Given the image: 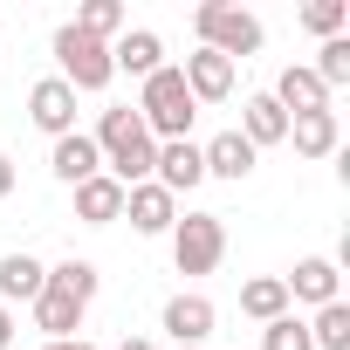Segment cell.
Here are the masks:
<instances>
[{
    "mask_svg": "<svg viewBox=\"0 0 350 350\" xmlns=\"http://www.w3.org/2000/svg\"><path fill=\"white\" fill-rule=\"evenodd\" d=\"M96 302V268L90 261H62V268H49V282H42V295H35V323L49 329V343H62V336H76L83 329V309Z\"/></svg>",
    "mask_w": 350,
    "mask_h": 350,
    "instance_id": "cell-1",
    "label": "cell"
},
{
    "mask_svg": "<svg viewBox=\"0 0 350 350\" xmlns=\"http://www.w3.org/2000/svg\"><path fill=\"white\" fill-rule=\"evenodd\" d=\"M96 151H103V165H110V179H117V186H144V179H151V165H158V144H151V131L137 124L131 103L96 117Z\"/></svg>",
    "mask_w": 350,
    "mask_h": 350,
    "instance_id": "cell-2",
    "label": "cell"
},
{
    "mask_svg": "<svg viewBox=\"0 0 350 350\" xmlns=\"http://www.w3.org/2000/svg\"><path fill=\"white\" fill-rule=\"evenodd\" d=\"M193 117H200V103H193V90H186V76H179V69H158V76H144L137 124L151 131V144L186 137V131H193Z\"/></svg>",
    "mask_w": 350,
    "mask_h": 350,
    "instance_id": "cell-3",
    "label": "cell"
},
{
    "mask_svg": "<svg viewBox=\"0 0 350 350\" xmlns=\"http://www.w3.org/2000/svg\"><path fill=\"white\" fill-rule=\"evenodd\" d=\"M193 28H200V49H213V55H227V62H241V55L261 49V21H254L247 8H227V0L193 8Z\"/></svg>",
    "mask_w": 350,
    "mask_h": 350,
    "instance_id": "cell-4",
    "label": "cell"
},
{
    "mask_svg": "<svg viewBox=\"0 0 350 350\" xmlns=\"http://www.w3.org/2000/svg\"><path fill=\"white\" fill-rule=\"evenodd\" d=\"M55 62H62V83L69 90H110V42H96V35H83L76 21H62L55 28Z\"/></svg>",
    "mask_w": 350,
    "mask_h": 350,
    "instance_id": "cell-5",
    "label": "cell"
},
{
    "mask_svg": "<svg viewBox=\"0 0 350 350\" xmlns=\"http://www.w3.org/2000/svg\"><path fill=\"white\" fill-rule=\"evenodd\" d=\"M220 254H227V220H220V213L172 220V261H179V275H213Z\"/></svg>",
    "mask_w": 350,
    "mask_h": 350,
    "instance_id": "cell-6",
    "label": "cell"
},
{
    "mask_svg": "<svg viewBox=\"0 0 350 350\" xmlns=\"http://www.w3.org/2000/svg\"><path fill=\"white\" fill-rule=\"evenodd\" d=\"M200 179H206V158H200V144H193V137H172V144H158L151 186H165L172 200H179V193H193Z\"/></svg>",
    "mask_w": 350,
    "mask_h": 350,
    "instance_id": "cell-7",
    "label": "cell"
},
{
    "mask_svg": "<svg viewBox=\"0 0 350 350\" xmlns=\"http://www.w3.org/2000/svg\"><path fill=\"white\" fill-rule=\"evenodd\" d=\"M28 117H35L49 137H69V131H76V90H69L62 76H42V83L28 90Z\"/></svg>",
    "mask_w": 350,
    "mask_h": 350,
    "instance_id": "cell-8",
    "label": "cell"
},
{
    "mask_svg": "<svg viewBox=\"0 0 350 350\" xmlns=\"http://www.w3.org/2000/svg\"><path fill=\"white\" fill-rule=\"evenodd\" d=\"M124 220L137 227V234H172V220H179V200H172L165 186H124Z\"/></svg>",
    "mask_w": 350,
    "mask_h": 350,
    "instance_id": "cell-9",
    "label": "cell"
},
{
    "mask_svg": "<svg viewBox=\"0 0 350 350\" xmlns=\"http://www.w3.org/2000/svg\"><path fill=\"white\" fill-rule=\"evenodd\" d=\"M179 76H186L193 103H227V96H234V62H227V55H213V49L186 55V62H179Z\"/></svg>",
    "mask_w": 350,
    "mask_h": 350,
    "instance_id": "cell-10",
    "label": "cell"
},
{
    "mask_svg": "<svg viewBox=\"0 0 350 350\" xmlns=\"http://www.w3.org/2000/svg\"><path fill=\"white\" fill-rule=\"evenodd\" d=\"M49 165H55V179H62V186H83V179H96V172H103V151H96L90 131H69V137H55Z\"/></svg>",
    "mask_w": 350,
    "mask_h": 350,
    "instance_id": "cell-11",
    "label": "cell"
},
{
    "mask_svg": "<svg viewBox=\"0 0 350 350\" xmlns=\"http://www.w3.org/2000/svg\"><path fill=\"white\" fill-rule=\"evenodd\" d=\"M110 69H131V76L144 83V76L165 69V42H158L151 28H124V35L110 42Z\"/></svg>",
    "mask_w": 350,
    "mask_h": 350,
    "instance_id": "cell-12",
    "label": "cell"
},
{
    "mask_svg": "<svg viewBox=\"0 0 350 350\" xmlns=\"http://www.w3.org/2000/svg\"><path fill=\"white\" fill-rule=\"evenodd\" d=\"M165 336L200 350V343L213 336V302H206V295H172V302H165Z\"/></svg>",
    "mask_w": 350,
    "mask_h": 350,
    "instance_id": "cell-13",
    "label": "cell"
},
{
    "mask_svg": "<svg viewBox=\"0 0 350 350\" xmlns=\"http://www.w3.org/2000/svg\"><path fill=\"white\" fill-rule=\"evenodd\" d=\"M76 220H83V227H110V220H124V186L110 179V172H96V179L76 186Z\"/></svg>",
    "mask_w": 350,
    "mask_h": 350,
    "instance_id": "cell-14",
    "label": "cell"
},
{
    "mask_svg": "<svg viewBox=\"0 0 350 350\" xmlns=\"http://www.w3.org/2000/svg\"><path fill=\"white\" fill-rule=\"evenodd\" d=\"M200 158H206V179H247V172H254V144L241 137V131H220L213 144H200Z\"/></svg>",
    "mask_w": 350,
    "mask_h": 350,
    "instance_id": "cell-15",
    "label": "cell"
},
{
    "mask_svg": "<svg viewBox=\"0 0 350 350\" xmlns=\"http://www.w3.org/2000/svg\"><path fill=\"white\" fill-rule=\"evenodd\" d=\"M336 282H343V275H336V261H323V254H316V261H295V275H282L288 302H316V309L336 302Z\"/></svg>",
    "mask_w": 350,
    "mask_h": 350,
    "instance_id": "cell-16",
    "label": "cell"
},
{
    "mask_svg": "<svg viewBox=\"0 0 350 350\" xmlns=\"http://www.w3.org/2000/svg\"><path fill=\"white\" fill-rule=\"evenodd\" d=\"M268 96H275L282 110H295V117H309V110H329V90H323V83H316L302 62H288V69H282V83H275Z\"/></svg>",
    "mask_w": 350,
    "mask_h": 350,
    "instance_id": "cell-17",
    "label": "cell"
},
{
    "mask_svg": "<svg viewBox=\"0 0 350 350\" xmlns=\"http://www.w3.org/2000/svg\"><path fill=\"white\" fill-rule=\"evenodd\" d=\"M241 137H247L254 151H261V144H282V137H288V110H282L275 96H247V103H241Z\"/></svg>",
    "mask_w": 350,
    "mask_h": 350,
    "instance_id": "cell-18",
    "label": "cell"
},
{
    "mask_svg": "<svg viewBox=\"0 0 350 350\" xmlns=\"http://www.w3.org/2000/svg\"><path fill=\"white\" fill-rule=\"evenodd\" d=\"M42 282H49V268L35 254H0V309H8V302H35Z\"/></svg>",
    "mask_w": 350,
    "mask_h": 350,
    "instance_id": "cell-19",
    "label": "cell"
},
{
    "mask_svg": "<svg viewBox=\"0 0 350 350\" xmlns=\"http://www.w3.org/2000/svg\"><path fill=\"white\" fill-rule=\"evenodd\" d=\"M288 137L302 158H329L336 151V110H309V117H288Z\"/></svg>",
    "mask_w": 350,
    "mask_h": 350,
    "instance_id": "cell-20",
    "label": "cell"
},
{
    "mask_svg": "<svg viewBox=\"0 0 350 350\" xmlns=\"http://www.w3.org/2000/svg\"><path fill=\"white\" fill-rule=\"evenodd\" d=\"M241 316H254V323L288 316V288H282V275H254V282L241 288Z\"/></svg>",
    "mask_w": 350,
    "mask_h": 350,
    "instance_id": "cell-21",
    "label": "cell"
},
{
    "mask_svg": "<svg viewBox=\"0 0 350 350\" xmlns=\"http://www.w3.org/2000/svg\"><path fill=\"white\" fill-rule=\"evenodd\" d=\"M309 343H316V350H350V302H343V295L316 309V323H309Z\"/></svg>",
    "mask_w": 350,
    "mask_h": 350,
    "instance_id": "cell-22",
    "label": "cell"
},
{
    "mask_svg": "<svg viewBox=\"0 0 350 350\" xmlns=\"http://www.w3.org/2000/svg\"><path fill=\"white\" fill-rule=\"evenodd\" d=\"M76 28H83V35H96V42H110V35H124V28H131V14H124V0H83Z\"/></svg>",
    "mask_w": 350,
    "mask_h": 350,
    "instance_id": "cell-23",
    "label": "cell"
},
{
    "mask_svg": "<svg viewBox=\"0 0 350 350\" xmlns=\"http://www.w3.org/2000/svg\"><path fill=\"white\" fill-rule=\"evenodd\" d=\"M323 90H343L350 83V35H329L323 49H316V69H309Z\"/></svg>",
    "mask_w": 350,
    "mask_h": 350,
    "instance_id": "cell-24",
    "label": "cell"
},
{
    "mask_svg": "<svg viewBox=\"0 0 350 350\" xmlns=\"http://www.w3.org/2000/svg\"><path fill=\"white\" fill-rule=\"evenodd\" d=\"M261 350H316V343H309L302 316H275V323H261Z\"/></svg>",
    "mask_w": 350,
    "mask_h": 350,
    "instance_id": "cell-25",
    "label": "cell"
},
{
    "mask_svg": "<svg viewBox=\"0 0 350 350\" xmlns=\"http://www.w3.org/2000/svg\"><path fill=\"white\" fill-rule=\"evenodd\" d=\"M343 21H350V8H343V0H309V8H302V28L309 35H343Z\"/></svg>",
    "mask_w": 350,
    "mask_h": 350,
    "instance_id": "cell-26",
    "label": "cell"
},
{
    "mask_svg": "<svg viewBox=\"0 0 350 350\" xmlns=\"http://www.w3.org/2000/svg\"><path fill=\"white\" fill-rule=\"evenodd\" d=\"M14 193V158H0V200Z\"/></svg>",
    "mask_w": 350,
    "mask_h": 350,
    "instance_id": "cell-27",
    "label": "cell"
},
{
    "mask_svg": "<svg viewBox=\"0 0 350 350\" xmlns=\"http://www.w3.org/2000/svg\"><path fill=\"white\" fill-rule=\"evenodd\" d=\"M42 350H96V343H83V336H62V343H42Z\"/></svg>",
    "mask_w": 350,
    "mask_h": 350,
    "instance_id": "cell-28",
    "label": "cell"
},
{
    "mask_svg": "<svg viewBox=\"0 0 350 350\" xmlns=\"http://www.w3.org/2000/svg\"><path fill=\"white\" fill-rule=\"evenodd\" d=\"M8 343H14V316H8V309H0V350H8Z\"/></svg>",
    "mask_w": 350,
    "mask_h": 350,
    "instance_id": "cell-29",
    "label": "cell"
},
{
    "mask_svg": "<svg viewBox=\"0 0 350 350\" xmlns=\"http://www.w3.org/2000/svg\"><path fill=\"white\" fill-rule=\"evenodd\" d=\"M117 350H158V343H144V336H124V343H117Z\"/></svg>",
    "mask_w": 350,
    "mask_h": 350,
    "instance_id": "cell-30",
    "label": "cell"
},
{
    "mask_svg": "<svg viewBox=\"0 0 350 350\" xmlns=\"http://www.w3.org/2000/svg\"><path fill=\"white\" fill-rule=\"evenodd\" d=\"M179 350H193V343H179Z\"/></svg>",
    "mask_w": 350,
    "mask_h": 350,
    "instance_id": "cell-31",
    "label": "cell"
}]
</instances>
